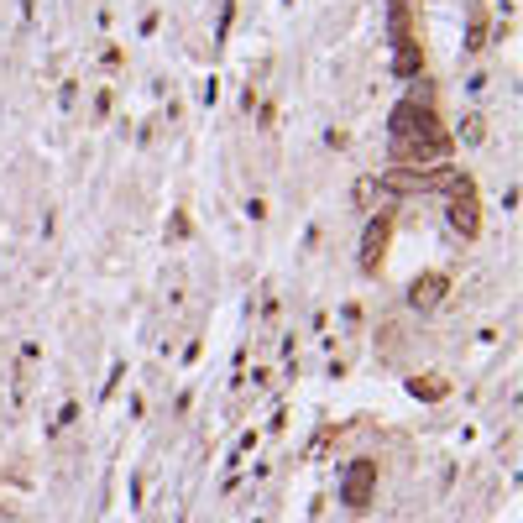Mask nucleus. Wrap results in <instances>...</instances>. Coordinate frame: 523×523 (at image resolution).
I'll list each match as a JSON object with an SVG mask.
<instances>
[{
    "label": "nucleus",
    "instance_id": "1",
    "mask_svg": "<svg viewBox=\"0 0 523 523\" xmlns=\"http://www.w3.org/2000/svg\"><path fill=\"white\" fill-rule=\"evenodd\" d=\"M456 225H461V231H466V236L476 231V210H471V204H466V210H461V204H456Z\"/></svg>",
    "mask_w": 523,
    "mask_h": 523
}]
</instances>
